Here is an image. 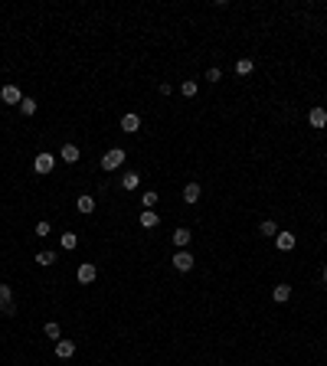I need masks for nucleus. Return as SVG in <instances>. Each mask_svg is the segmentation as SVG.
<instances>
[{"label": "nucleus", "instance_id": "nucleus-1", "mask_svg": "<svg viewBox=\"0 0 327 366\" xmlns=\"http://www.w3.org/2000/svg\"><path fill=\"white\" fill-rule=\"evenodd\" d=\"M128 161V154H124V147H111V150H105V157H102V170H118L121 164Z\"/></svg>", "mask_w": 327, "mask_h": 366}, {"label": "nucleus", "instance_id": "nucleus-2", "mask_svg": "<svg viewBox=\"0 0 327 366\" xmlns=\"http://www.w3.org/2000/svg\"><path fill=\"white\" fill-rule=\"evenodd\" d=\"M53 167H56V154H50V150H43V154L33 157V170H36L39 177H46Z\"/></svg>", "mask_w": 327, "mask_h": 366}, {"label": "nucleus", "instance_id": "nucleus-3", "mask_svg": "<svg viewBox=\"0 0 327 366\" xmlns=\"http://www.w3.org/2000/svg\"><path fill=\"white\" fill-rule=\"evenodd\" d=\"M75 278H79V285H92V281L99 278V268H95L92 262H82V265L75 268Z\"/></svg>", "mask_w": 327, "mask_h": 366}, {"label": "nucleus", "instance_id": "nucleus-4", "mask_svg": "<svg viewBox=\"0 0 327 366\" xmlns=\"http://www.w3.org/2000/svg\"><path fill=\"white\" fill-rule=\"evenodd\" d=\"M0 314H17V304H13V288L0 285Z\"/></svg>", "mask_w": 327, "mask_h": 366}, {"label": "nucleus", "instance_id": "nucleus-5", "mask_svg": "<svg viewBox=\"0 0 327 366\" xmlns=\"http://www.w3.org/2000/svg\"><path fill=\"white\" fill-rule=\"evenodd\" d=\"M308 124H311V128H317V131H321V128H327V108L314 105V108L308 112Z\"/></svg>", "mask_w": 327, "mask_h": 366}, {"label": "nucleus", "instance_id": "nucleus-6", "mask_svg": "<svg viewBox=\"0 0 327 366\" xmlns=\"http://www.w3.org/2000/svg\"><path fill=\"white\" fill-rule=\"evenodd\" d=\"M170 262H173V268H177V272H190V268H193V255L186 252V248H180Z\"/></svg>", "mask_w": 327, "mask_h": 366}, {"label": "nucleus", "instance_id": "nucleus-7", "mask_svg": "<svg viewBox=\"0 0 327 366\" xmlns=\"http://www.w3.org/2000/svg\"><path fill=\"white\" fill-rule=\"evenodd\" d=\"M121 131H124V134H137V131H141V115L128 112V115L121 118Z\"/></svg>", "mask_w": 327, "mask_h": 366}, {"label": "nucleus", "instance_id": "nucleus-8", "mask_svg": "<svg viewBox=\"0 0 327 366\" xmlns=\"http://www.w3.org/2000/svg\"><path fill=\"white\" fill-rule=\"evenodd\" d=\"M0 98H4L7 105H20V101H23V92H20L17 85H4L0 88Z\"/></svg>", "mask_w": 327, "mask_h": 366}, {"label": "nucleus", "instance_id": "nucleus-9", "mask_svg": "<svg viewBox=\"0 0 327 366\" xmlns=\"http://www.w3.org/2000/svg\"><path fill=\"white\" fill-rule=\"evenodd\" d=\"M75 210H79L82 216H88V213H95V196H92V193H82V196L75 199Z\"/></svg>", "mask_w": 327, "mask_h": 366}, {"label": "nucleus", "instance_id": "nucleus-10", "mask_svg": "<svg viewBox=\"0 0 327 366\" xmlns=\"http://www.w3.org/2000/svg\"><path fill=\"white\" fill-rule=\"evenodd\" d=\"M79 147H75V144H62V150H59V161L62 164H79Z\"/></svg>", "mask_w": 327, "mask_h": 366}, {"label": "nucleus", "instance_id": "nucleus-11", "mask_svg": "<svg viewBox=\"0 0 327 366\" xmlns=\"http://www.w3.org/2000/svg\"><path fill=\"white\" fill-rule=\"evenodd\" d=\"M275 245H278V252H291V248H295V232H282L278 229Z\"/></svg>", "mask_w": 327, "mask_h": 366}, {"label": "nucleus", "instance_id": "nucleus-12", "mask_svg": "<svg viewBox=\"0 0 327 366\" xmlns=\"http://www.w3.org/2000/svg\"><path fill=\"white\" fill-rule=\"evenodd\" d=\"M56 356H59V360H72L75 356V343L72 340H56Z\"/></svg>", "mask_w": 327, "mask_h": 366}, {"label": "nucleus", "instance_id": "nucleus-13", "mask_svg": "<svg viewBox=\"0 0 327 366\" xmlns=\"http://www.w3.org/2000/svg\"><path fill=\"white\" fill-rule=\"evenodd\" d=\"M200 196H203V186H200V183H186V186H183V203H186V206H193Z\"/></svg>", "mask_w": 327, "mask_h": 366}, {"label": "nucleus", "instance_id": "nucleus-14", "mask_svg": "<svg viewBox=\"0 0 327 366\" xmlns=\"http://www.w3.org/2000/svg\"><path fill=\"white\" fill-rule=\"evenodd\" d=\"M137 223H141L144 229H154V226L161 223V216H157L154 210H141V216H137Z\"/></svg>", "mask_w": 327, "mask_h": 366}, {"label": "nucleus", "instance_id": "nucleus-15", "mask_svg": "<svg viewBox=\"0 0 327 366\" xmlns=\"http://www.w3.org/2000/svg\"><path fill=\"white\" fill-rule=\"evenodd\" d=\"M190 229H186V226H180V229H173V245H177V248H186V245H190Z\"/></svg>", "mask_w": 327, "mask_h": 366}, {"label": "nucleus", "instance_id": "nucleus-16", "mask_svg": "<svg viewBox=\"0 0 327 366\" xmlns=\"http://www.w3.org/2000/svg\"><path fill=\"white\" fill-rule=\"evenodd\" d=\"M33 262H36L39 268H50V265H56V252L43 248V252H36V255H33Z\"/></svg>", "mask_w": 327, "mask_h": 366}, {"label": "nucleus", "instance_id": "nucleus-17", "mask_svg": "<svg viewBox=\"0 0 327 366\" xmlns=\"http://www.w3.org/2000/svg\"><path fill=\"white\" fill-rule=\"evenodd\" d=\"M121 186H124V190H128V193H134L137 186H141V177H137L134 170H131V174H124V177H121Z\"/></svg>", "mask_w": 327, "mask_h": 366}, {"label": "nucleus", "instance_id": "nucleus-18", "mask_svg": "<svg viewBox=\"0 0 327 366\" xmlns=\"http://www.w3.org/2000/svg\"><path fill=\"white\" fill-rule=\"evenodd\" d=\"M59 245L66 248V252H72V248L79 245V236H75V232H62V236H59Z\"/></svg>", "mask_w": 327, "mask_h": 366}, {"label": "nucleus", "instance_id": "nucleus-19", "mask_svg": "<svg viewBox=\"0 0 327 366\" xmlns=\"http://www.w3.org/2000/svg\"><path fill=\"white\" fill-rule=\"evenodd\" d=\"M272 298L278 301V304H285V301L291 298V285H275V291H272Z\"/></svg>", "mask_w": 327, "mask_h": 366}, {"label": "nucleus", "instance_id": "nucleus-20", "mask_svg": "<svg viewBox=\"0 0 327 366\" xmlns=\"http://www.w3.org/2000/svg\"><path fill=\"white\" fill-rule=\"evenodd\" d=\"M252 69H255L252 59H239L236 62V75H252Z\"/></svg>", "mask_w": 327, "mask_h": 366}, {"label": "nucleus", "instance_id": "nucleus-21", "mask_svg": "<svg viewBox=\"0 0 327 366\" xmlns=\"http://www.w3.org/2000/svg\"><path fill=\"white\" fill-rule=\"evenodd\" d=\"M259 232H262V236H268V239H275V236H278V226H275V219H265V223L259 226Z\"/></svg>", "mask_w": 327, "mask_h": 366}, {"label": "nucleus", "instance_id": "nucleus-22", "mask_svg": "<svg viewBox=\"0 0 327 366\" xmlns=\"http://www.w3.org/2000/svg\"><path fill=\"white\" fill-rule=\"evenodd\" d=\"M180 92H183V95H186V98H193V95H197V92H200V85H197V82H193V79H186V82H183V85H180Z\"/></svg>", "mask_w": 327, "mask_h": 366}, {"label": "nucleus", "instance_id": "nucleus-23", "mask_svg": "<svg viewBox=\"0 0 327 366\" xmlns=\"http://www.w3.org/2000/svg\"><path fill=\"white\" fill-rule=\"evenodd\" d=\"M141 206H144V210H154V206H157V193H154V190H148V193L141 196Z\"/></svg>", "mask_w": 327, "mask_h": 366}, {"label": "nucleus", "instance_id": "nucleus-24", "mask_svg": "<svg viewBox=\"0 0 327 366\" xmlns=\"http://www.w3.org/2000/svg\"><path fill=\"white\" fill-rule=\"evenodd\" d=\"M46 337H50V340H62V334H59V324H56V321H50V324H46Z\"/></svg>", "mask_w": 327, "mask_h": 366}, {"label": "nucleus", "instance_id": "nucleus-25", "mask_svg": "<svg viewBox=\"0 0 327 366\" xmlns=\"http://www.w3.org/2000/svg\"><path fill=\"white\" fill-rule=\"evenodd\" d=\"M20 112H23V115H36V101H33V98H23V101H20Z\"/></svg>", "mask_w": 327, "mask_h": 366}, {"label": "nucleus", "instance_id": "nucleus-26", "mask_svg": "<svg viewBox=\"0 0 327 366\" xmlns=\"http://www.w3.org/2000/svg\"><path fill=\"white\" fill-rule=\"evenodd\" d=\"M50 232H53V226L46 223V219H43V223H36V239H46Z\"/></svg>", "mask_w": 327, "mask_h": 366}, {"label": "nucleus", "instance_id": "nucleus-27", "mask_svg": "<svg viewBox=\"0 0 327 366\" xmlns=\"http://www.w3.org/2000/svg\"><path fill=\"white\" fill-rule=\"evenodd\" d=\"M206 79H210V82H213V85H216V82L222 79V72H219V69H210V72H206Z\"/></svg>", "mask_w": 327, "mask_h": 366}, {"label": "nucleus", "instance_id": "nucleus-28", "mask_svg": "<svg viewBox=\"0 0 327 366\" xmlns=\"http://www.w3.org/2000/svg\"><path fill=\"white\" fill-rule=\"evenodd\" d=\"M324 285H327V272H324Z\"/></svg>", "mask_w": 327, "mask_h": 366}]
</instances>
